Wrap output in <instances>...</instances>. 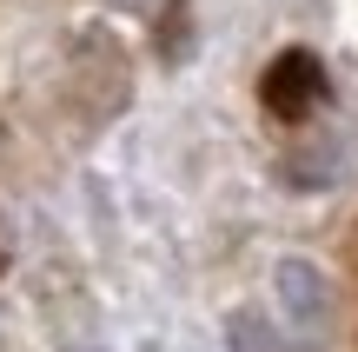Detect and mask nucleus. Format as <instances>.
<instances>
[{"mask_svg":"<svg viewBox=\"0 0 358 352\" xmlns=\"http://www.w3.org/2000/svg\"><path fill=\"white\" fill-rule=\"evenodd\" d=\"M232 352H279V339L259 319H232Z\"/></svg>","mask_w":358,"mask_h":352,"instance_id":"obj_3","label":"nucleus"},{"mask_svg":"<svg viewBox=\"0 0 358 352\" xmlns=\"http://www.w3.org/2000/svg\"><path fill=\"white\" fill-rule=\"evenodd\" d=\"M279 306H285V319H292L306 339H319L325 326H332V286H325V273L312 260H279Z\"/></svg>","mask_w":358,"mask_h":352,"instance_id":"obj_2","label":"nucleus"},{"mask_svg":"<svg viewBox=\"0 0 358 352\" xmlns=\"http://www.w3.org/2000/svg\"><path fill=\"white\" fill-rule=\"evenodd\" d=\"M259 100L272 106L279 120H306L312 106L325 100V66H319V53H279V60L266 66V87H259Z\"/></svg>","mask_w":358,"mask_h":352,"instance_id":"obj_1","label":"nucleus"}]
</instances>
